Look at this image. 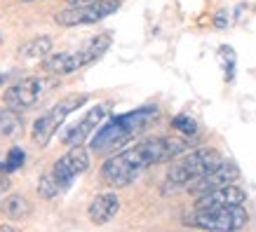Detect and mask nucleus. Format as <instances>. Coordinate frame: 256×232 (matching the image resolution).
<instances>
[{"label": "nucleus", "instance_id": "f257e3e1", "mask_svg": "<svg viewBox=\"0 0 256 232\" xmlns=\"http://www.w3.org/2000/svg\"><path fill=\"white\" fill-rule=\"evenodd\" d=\"M186 150H188L186 141L174 139V136H156V139L141 141L136 146L108 157L104 162V167H101V178L106 181V186L124 188L134 183L148 167L170 162V160L178 157Z\"/></svg>", "mask_w": 256, "mask_h": 232}, {"label": "nucleus", "instance_id": "f03ea898", "mask_svg": "<svg viewBox=\"0 0 256 232\" xmlns=\"http://www.w3.org/2000/svg\"><path fill=\"white\" fill-rule=\"evenodd\" d=\"M158 115H160L158 106H144L139 110H132V113L113 117L108 124H104L99 132L94 134L92 150L108 153V150H116L120 146H127L141 129H146L153 120H158Z\"/></svg>", "mask_w": 256, "mask_h": 232}, {"label": "nucleus", "instance_id": "7ed1b4c3", "mask_svg": "<svg viewBox=\"0 0 256 232\" xmlns=\"http://www.w3.org/2000/svg\"><path fill=\"white\" fill-rule=\"evenodd\" d=\"M218 162H221V157L212 148H202V150L186 155L184 160H178L176 164L170 167L167 178L162 183V195H174L178 190H188L198 178H202L207 171H212Z\"/></svg>", "mask_w": 256, "mask_h": 232}, {"label": "nucleus", "instance_id": "20e7f679", "mask_svg": "<svg viewBox=\"0 0 256 232\" xmlns=\"http://www.w3.org/2000/svg\"><path fill=\"white\" fill-rule=\"evenodd\" d=\"M110 47V35L101 33L96 38H92L85 47L80 49H73V52H56V54H50L42 61V68L47 73H54V75H68V73H76L82 66H90L96 59H101V54Z\"/></svg>", "mask_w": 256, "mask_h": 232}, {"label": "nucleus", "instance_id": "39448f33", "mask_svg": "<svg viewBox=\"0 0 256 232\" xmlns=\"http://www.w3.org/2000/svg\"><path fill=\"white\" fill-rule=\"evenodd\" d=\"M249 221V214L242 207H202L190 211L184 223L198 230L210 232H238Z\"/></svg>", "mask_w": 256, "mask_h": 232}, {"label": "nucleus", "instance_id": "423d86ee", "mask_svg": "<svg viewBox=\"0 0 256 232\" xmlns=\"http://www.w3.org/2000/svg\"><path fill=\"white\" fill-rule=\"evenodd\" d=\"M85 101H87L85 94H70V96L62 99L59 103H54L50 110H45V113L33 122V132H31L33 143L40 148H45L47 143L52 141V136L56 134V129L64 124V120H66L76 108H80Z\"/></svg>", "mask_w": 256, "mask_h": 232}, {"label": "nucleus", "instance_id": "0eeeda50", "mask_svg": "<svg viewBox=\"0 0 256 232\" xmlns=\"http://www.w3.org/2000/svg\"><path fill=\"white\" fill-rule=\"evenodd\" d=\"M47 87H50V80L47 77H40V75H28L19 80L16 85H12L5 92L2 101H5V106L12 110H28L33 108L40 99H42V94L47 92Z\"/></svg>", "mask_w": 256, "mask_h": 232}, {"label": "nucleus", "instance_id": "6e6552de", "mask_svg": "<svg viewBox=\"0 0 256 232\" xmlns=\"http://www.w3.org/2000/svg\"><path fill=\"white\" fill-rule=\"evenodd\" d=\"M120 7V0H99L92 5H78V7L62 9L54 14V21L59 26H85V23H96L101 19H106L108 14H113Z\"/></svg>", "mask_w": 256, "mask_h": 232}, {"label": "nucleus", "instance_id": "1a4fd4ad", "mask_svg": "<svg viewBox=\"0 0 256 232\" xmlns=\"http://www.w3.org/2000/svg\"><path fill=\"white\" fill-rule=\"evenodd\" d=\"M87 169H90V153H87L82 146H73L68 153L62 155V157L56 160L54 167L50 171H52L54 181L59 183L62 193H66L70 188V183H73L80 174H85Z\"/></svg>", "mask_w": 256, "mask_h": 232}, {"label": "nucleus", "instance_id": "9d476101", "mask_svg": "<svg viewBox=\"0 0 256 232\" xmlns=\"http://www.w3.org/2000/svg\"><path fill=\"white\" fill-rule=\"evenodd\" d=\"M238 176H240L238 164H235L233 160H221L212 171H207L202 178H198L193 186L188 188V193L195 195V197H202V195L212 193V190H216V188L230 186Z\"/></svg>", "mask_w": 256, "mask_h": 232}, {"label": "nucleus", "instance_id": "9b49d317", "mask_svg": "<svg viewBox=\"0 0 256 232\" xmlns=\"http://www.w3.org/2000/svg\"><path fill=\"white\" fill-rule=\"evenodd\" d=\"M108 115V106H104V103H99V106H94V108H90V113H87L80 122H76L73 127H68L66 132L62 134V141L66 143V146H82L85 143V139L90 136V134L96 129L101 124V120Z\"/></svg>", "mask_w": 256, "mask_h": 232}, {"label": "nucleus", "instance_id": "f8f14e48", "mask_svg": "<svg viewBox=\"0 0 256 232\" xmlns=\"http://www.w3.org/2000/svg\"><path fill=\"white\" fill-rule=\"evenodd\" d=\"M244 202H247V193L230 183V186L216 188V190L198 197L195 209H202V207H242Z\"/></svg>", "mask_w": 256, "mask_h": 232}, {"label": "nucleus", "instance_id": "ddd939ff", "mask_svg": "<svg viewBox=\"0 0 256 232\" xmlns=\"http://www.w3.org/2000/svg\"><path fill=\"white\" fill-rule=\"evenodd\" d=\"M118 211H120V200H118V195L116 193H104V195H96V197L90 202L87 216H90V221H92L94 225H104V223H108Z\"/></svg>", "mask_w": 256, "mask_h": 232}, {"label": "nucleus", "instance_id": "4468645a", "mask_svg": "<svg viewBox=\"0 0 256 232\" xmlns=\"http://www.w3.org/2000/svg\"><path fill=\"white\" fill-rule=\"evenodd\" d=\"M0 211H2V216H8L10 221H26V218L31 216V202L22 197V195H10L2 200L0 204Z\"/></svg>", "mask_w": 256, "mask_h": 232}, {"label": "nucleus", "instance_id": "2eb2a0df", "mask_svg": "<svg viewBox=\"0 0 256 232\" xmlns=\"http://www.w3.org/2000/svg\"><path fill=\"white\" fill-rule=\"evenodd\" d=\"M50 52H52V40L47 38V35L26 42V45L19 49V54H22L24 59H47Z\"/></svg>", "mask_w": 256, "mask_h": 232}, {"label": "nucleus", "instance_id": "dca6fc26", "mask_svg": "<svg viewBox=\"0 0 256 232\" xmlns=\"http://www.w3.org/2000/svg\"><path fill=\"white\" fill-rule=\"evenodd\" d=\"M19 129H22V117H19V110H12V108L0 110V132L5 134V136H14Z\"/></svg>", "mask_w": 256, "mask_h": 232}, {"label": "nucleus", "instance_id": "f3484780", "mask_svg": "<svg viewBox=\"0 0 256 232\" xmlns=\"http://www.w3.org/2000/svg\"><path fill=\"white\" fill-rule=\"evenodd\" d=\"M38 195H40V197H45V200H52V197H56V195H62V188H59V183L54 181L52 171H45V174L40 176V181H38Z\"/></svg>", "mask_w": 256, "mask_h": 232}, {"label": "nucleus", "instance_id": "a211bd4d", "mask_svg": "<svg viewBox=\"0 0 256 232\" xmlns=\"http://www.w3.org/2000/svg\"><path fill=\"white\" fill-rule=\"evenodd\" d=\"M24 160H26V155H24V150L22 148H12L8 153V160H5V164H0L2 169L8 171H16V169H22L24 167Z\"/></svg>", "mask_w": 256, "mask_h": 232}, {"label": "nucleus", "instance_id": "6ab92c4d", "mask_svg": "<svg viewBox=\"0 0 256 232\" xmlns=\"http://www.w3.org/2000/svg\"><path fill=\"white\" fill-rule=\"evenodd\" d=\"M172 127L178 129V132H184V134H195L198 132V122L188 115H176L174 120H172Z\"/></svg>", "mask_w": 256, "mask_h": 232}, {"label": "nucleus", "instance_id": "aec40b11", "mask_svg": "<svg viewBox=\"0 0 256 232\" xmlns=\"http://www.w3.org/2000/svg\"><path fill=\"white\" fill-rule=\"evenodd\" d=\"M10 188H12V181H10V176H8V171L0 167V195L2 193H8Z\"/></svg>", "mask_w": 256, "mask_h": 232}, {"label": "nucleus", "instance_id": "412c9836", "mask_svg": "<svg viewBox=\"0 0 256 232\" xmlns=\"http://www.w3.org/2000/svg\"><path fill=\"white\" fill-rule=\"evenodd\" d=\"M214 23H216L218 28H224L226 23H228V16H226V12H216V19H214Z\"/></svg>", "mask_w": 256, "mask_h": 232}, {"label": "nucleus", "instance_id": "4be33fe9", "mask_svg": "<svg viewBox=\"0 0 256 232\" xmlns=\"http://www.w3.org/2000/svg\"><path fill=\"white\" fill-rule=\"evenodd\" d=\"M70 7H78V5H92V2H99V0H66Z\"/></svg>", "mask_w": 256, "mask_h": 232}, {"label": "nucleus", "instance_id": "5701e85b", "mask_svg": "<svg viewBox=\"0 0 256 232\" xmlns=\"http://www.w3.org/2000/svg\"><path fill=\"white\" fill-rule=\"evenodd\" d=\"M0 232H22V230H16L12 225H0Z\"/></svg>", "mask_w": 256, "mask_h": 232}, {"label": "nucleus", "instance_id": "b1692460", "mask_svg": "<svg viewBox=\"0 0 256 232\" xmlns=\"http://www.w3.org/2000/svg\"><path fill=\"white\" fill-rule=\"evenodd\" d=\"M5 80H8V75H5V73H0V85H2Z\"/></svg>", "mask_w": 256, "mask_h": 232}, {"label": "nucleus", "instance_id": "393cba45", "mask_svg": "<svg viewBox=\"0 0 256 232\" xmlns=\"http://www.w3.org/2000/svg\"><path fill=\"white\" fill-rule=\"evenodd\" d=\"M0 42H2V33H0Z\"/></svg>", "mask_w": 256, "mask_h": 232}, {"label": "nucleus", "instance_id": "a878e982", "mask_svg": "<svg viewBox=\"0 0 256 232\" xmlns=\"http://www.w3.org/2000/svg\"><path fill=\"white\" fill-rule=\"evenodd\" d=\"M24 2H33V0H24Z\"/></svg>", "mask_w": 256, "mask_h": 232}]
</instances>
